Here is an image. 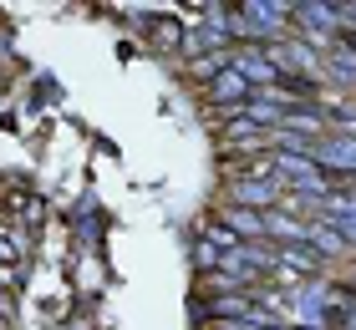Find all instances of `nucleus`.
Here are the masks:
<instances>
[{
    "label": "nucleus",
    "mask_w": 356,
    "mask_h": 330,
    "mask_svg": "<svg viewBox=\"0 0 356 330\" xmlns=\"http://www.w3.org/2000/svg\"><path fill=\"white\" fill-rule=\"evenodd\" d=\"M280 178H270L260 163H250V173H239V178H229V204H239V208H254V213H270L275 204H280Z\"/></svg>",
    "instance_id": "1"
},
{
    "label": "nucleus",
    "mask_w": 356,
    "mask_h": 330,
    "mask_svg": "<svg viewBox=\"0 0 356 330\" xmlns=\"http://www.w3.org/2000/svg\"><path fill=\"white\" fill-rule=\"evenodd\" d=\"M204 97H209V107H214V112H239V107L254 97V87L234 72V61H229L214 81H204Z\"/></svg>",
    "instance_id": "2"
},
{
    "label": "nucleus",
    "mask_w": 356,
    "mask_h": 330,
    "mask_svg": "<svg viewBox=\"0 0 356 330\" xmlns=\"http://www.w3.org/2000/svg\"><path fill=\"white\" fill-rule=\"evenodd\" d=\"M321 168H331V173H341V183H351L356 178V138H341V132H331V138H321L316 142V153H311ZM336 183V188H341Z\"/></svg>",
    "instance_id": "3"
},
{
    "label": "nucleus",
    "mask_w": 356,
    "mask_h": 330,
    "mask_svg": "<svg viewBox=\"0 0 356 330\" xmlns=\"http://www.w3.org/2000/svg\"><path fill=\"white\" fill-rule=\"evenodd\" d=\"M219 142H224V147H239V153H254V147H280V132H265L260 122H250L245 112H239V117L224 122Z\"/></svg>",
    "instance_id": "4"
},
{
    "label": "nucleus",
    "mask_w": 356,
    "mask_h": 330,
    "mask_svg": "<svg viewBox=\"0 0 356 330\" xmlns=\"http://www.w3.org/2000/svg\"><path fill=\"white\" fill-rule=\"evenodd\" d=\"M219 224L229 229L234 239H245V244H265V239H270V229H265V213H254V208H239V204H224V208H219Z\"/></svg>",
    "instance_id": "5"
},
{
    "label": "nucleus",
    "mask_w": 356,
    "mask_h": 330,
    "mask_svg": "<svg viewBox=\"0 0 356 330\" xmlns=\"http://www.w3.org/2000/svg\"><path fill=\"white\" fill-rule=\"evenodd\" d=\"M275 254H280V270H285V274H296V279H300V274H311V279H316V274H326V259H321L311 244H280Z\"/></svg>",
    "instance_id": "6"
},
{
    "label": "nucleus",
    "mask_w": 356,
    "mask_h": 330,
    "mask_svg": "<svg viewBox=\"0 0 356 330\" xmlns=\"http://www.w3.org/2000/svg\"><path fill=\"white\" fill-rule=\"evenodd\" d=\"M305 244H311L321 259H326V254H351V244H346V234L336 224H311V239H305Z\"/></svg>",
    "instance_id": "7"
},
{
    "label": "nucleus",
    "mask_w": 356,
    "mask_h": 330,
    "mask_svg": "<svg viewBox=\"0 0 356 330\" xmlns=\"http://www.w3.org/2000/svg\"><path fill=\"white\" fill-rule=\"evenodd\" d=\"M153 36H158V46H178V36H184V26H178L173 15H168V21H158V26H153Z\"/></svg>",
    "instance_id": "8"
},
{
    "label": "nucleus",
    "mask_w": 356,
    "mask_h": 330,
    "mask_svg": "<svg viewBox=\"0 0 356 330\" xmlns=\"http://www.w3.org/2000/svg\"><path fill=\"white\" fill-rule=\"evenodd\" d=\"M331 224L341 229V234H346V244L356 249V213H331Z\"/></svg>",
    "instance_id": "9"
},
{
    "label": "nucleus",
    "mask_w": 356,
    "mask_h": 330,
    "mask_svg": "<svg viewBox=\"0 0 356 330\" xmlns=\"http://www.w3.org/2000/svg\"><path fill=\"white\" fill-rule=\"evenodd\" d=\"M290 330H311V325H290Z\"/></svg>",
    "instance_id": "10"
}]
</instances>
